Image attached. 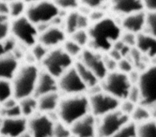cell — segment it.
Returning <instances> with one entry per match:
<instances>
[{
  "instance_id": "3957f363",
  "label": "cell",
  "mask_w": 156,
  "mask_h": 137,
  "mask_svg": "<svg viewBox=\"0 0 156 137\" xmlns=\"http://www.w3.org/2000/svg\"><path fill=\"white\" fill-rule=\"evenodd\" d=\"M40 70L34 63L20 66L11 80L13 96L18 100L34 96Z\"/></svg>"
},
{
  "instance_id": "f5cc1de1",
  "label": "cell",
  "mask_w": 156,
  "mask_h": 137,
  "mask_svg": "<svg viewBox=\"0 0 156 137\" xmlns=\"http://www.w3.org/2000/svg\"><path fill=\"white\" fill-rule=\"evenodd\" d=\"M3 118L0 115V130H1V128L2 127V122H3Z\"/></svg>"
},
{
  "instance_id": "8d00e7d4",
  "label": "cell",
  "mask_w": 156,
  "mask_h": 137,
  "mask_svg": "<svg viewBox=\"0 0 156 137\" xmlns=\"http://www.w3.org/2000/svg\"><path fill=\"white\" fill-rule=\"evenodd\" d=\"M0 115L4 118H13L22 116L19 102L17 105L9 108H3L1 106Z\"/></svg>"
},
{
  "instance_id": "4dcf8cb0",
  "label": "cell",
  "mask_w": 156,
  "mask_h": 137,
  "mask_svg": "<svg viewBox=\"0 0 156 137\" xmlns=\"http://www.w3.org/2000/svg\"><path fill=\"white\" fill-rule=\"evenodd\" d=\"M70 38L77 43L82 47L85 48L88 46L90 41V37L88 32V29H80L70 35Z\"/></svg>"
},
{
  "instance_id": "d6986e66",
  "label": "cell",
  "mask_w": 156,
  "mask_h": 137,
  "mask_svg": "<svg viewBox=\"0 0 156 137\" xmlns=\"http://www.w3.org/2000/svg\"><path fill=\"white\" fill-rule=\"evenodd\" d=\"M111 10L122 16L144 11L143 0H110Z\"/></svg>"
},
{
  "instance_id": "2e32d148",
  "label": "cell",
  "mask_w": 156,
  "mask_h": 137,
  "mask_svg": "<svg viewBox=\"0 0 156 137\" xmlns=\"http://www.w3.org/2000/svg\"><path fill=\"white\" fill-rule=\"evenodd\" d=\"M90 21L88 16L77 10L69 12L63 20L64 30L66 34L71 35L80 29H88Z\"/></svg>"
},
{
  "instance_id": "db71d44e",
  "label": "cell",
  "mask_w": 156,
  "mask_h": 137,
  "mask_svg": "<svg viewBox=\"0 0 156 137\" xmlns=\"http://www.w3.org/2000/svg\"><path fill=\"white\" fill-rule=\"evenodd\" d=\"M1 1H5V2H11V1H13V0H1Z\"/></svg>"
},
{
  "instance_id": "ba28073f",
  "label": "cell",
  "mask_w": 156,
  "mask_h": 137,
  "mask_svg": "<svg viewBox=\"0 0 156 137\" xmlns=\"http://www.w3.org/2000/svg\"><path fill=\"white\" fill-rule=\"evenodd\" d=\"M41 63L43 70L56 79L59 78L74 65V59L62 47L50 49Z\"/></svg>"
},
{
  "instance_id": "f546056e",
  "label": "cell",
  "mask_w": 156,
  "mask_h": 137,
  "mask_svg": "<svg viewBox=\"0 0 156 137\" xmlns=\"http://www.w3.org/2000/svg\"><path fill=\"white\" fill-rule=\"evenodd\" d=\"M30 48V54L32 56L34 61H38L40 63L42 62L50 50L39 42H37Z\"/></svg>"
},
{
  "instance_id": "7c38bea8",
  "label": "cell",
  "mask_w": 156,
  "mask_h": 137,
  "mask_svg": "<svg viewBox=\"0 0 156 137\" xmlns=\"http://www.w3.org/2000/svg\"><path fill=\"white\" fill-rule=\"evenodd\" d=\"M78 60L91 70L101 81L108 73L104 63V55L101 52L88 47L84 48Z\"/></svg>"
},
{
  "instance_id": "bcb514c9",
  "label": "cell",
  "mask_w": 156,
  "mask_h": 137,
  "mask_svg": "<svg viewBox=\"0 0 156 137\" xmlns=\"http://www.w3.org/2000/svg\"><path fill=\"white\" fill-rule=\"evenodd\" d=\"M104 60L105 66L106 67V69L109 72H112L117 70V66H118V61L115 60L114 58H112L108 55H104Z\"/></svg>"
},
{
  "instance_id": "60d3db41",
  "label": "cell",
  "mask_w": 156,
  "mask_h": 137,
  "mask_svg": "<svg viewBox=\"0 0 156 137\" xmlns=\"http://www.w3.org/2000/svg\"><path fill=\"white\" fill-rule=\"evenodd\" d=\"M141 99V92L138 85L137 84L132 85L129 90L127 99L130 100L133 103L137 105L140 104Z\"/></svg>"
},
{
  "instance_id": "7bdbcfd3",
  "label": "cell",
  "mask_w": 156,
  "mask_h": 137,
  "mask_svg": "<svg viewBox=\"0 0 156 137\" xmlns=\"http://www.w3.org/2000/svg\"><path fill=\"white\" fill-rule=\"evenodd\" d=\"M136 104L133 103L130 100L128 99H124L122 101L120 102L119 107V110L125 114L126 115L129 116L131 115L132 112L133 111Z\"/></svg>"
},
{
  "instance_id": "7a4b0ae2",
  "label": "cell",
  "mask_w": 156,
  "mask_h": 137,
  "mask_svg": "<svg viewBox=\"0 0 156 137\" xmlns=\"http://www.w3.org/2000/svg\"><path fill=\"white\" fill-rule=\"evenodd\" d=\"M56 111L58 121L70 127L90 113L88 97L86 94L62 97Z\"/></svg>"
},
{
  "instance_id": "74e56055",
  "label": "cell",
  "mask_w": 156,
  "mask_h": 137,
  "mask_svg": "<svg viewBox=\"0 0 156 137\" xmlns=\"http://www.w3.org/2000/svg\"><path fill=\"white\" fill-rule=\"evenodd\" d=\"M16 41L12 37H9L4 41H0V56L12 54L16 48Z\"/></svg>"
},
{
  "instance_id": "f6af8a7d",
  "label": "cell",
  "mask_w": 156,
  "mask_h": 137,
  "mask_svg": "<svg viewBox=\"0 0 156 137\" xmlns=\"http://www.w3.org/2000/svg\"><path fill=\"white\" fill-rule=\"evenodd\" d=\"M106 16L105 13L100 9L91 10L88 15L90 21V22L92 21L93 23L98 22Z\"/></svg>"
},
{
  "instance_id": "d4e9b609",
  "label": "cell",
  "mask_w": 156,
  "mask_h": 137,
  "mask_svg": "<svg viewBox=\"0 0 156 137\" xmlns=\"http://www.w3.org/2000/svg\"><path fill=\"white\" fill-rule=\"evenodd\" d=\"M22 116L29 119L38 113L37 98L34 96H29L19 100Z\"/></svg>"
},
{
  "instance_id": "5b68a950",
  "label": "cell",
  "mask_w": 156,
  "mask_h": 137,
  "mask_svg": "<svg viewBox=\"0 0 156 137\" xmlns=\"http://www.w3.org/2000/svg\"><path fill=\"white\" fill-rule=\"evenodd\" d=\"M61 10L52 0H41L27 5L25 16L35 26L49 24L60 15Z\"/></svg>"
},
{
  "instance_id": "6f0895ef",
  "label": "cell",
  "mask_w": 156,
  "mask_h": 137,
  "mask_svg": "<svg viewBox=\"0 0 156 137\" xmlns=\"http://www.w3.org/2000/svg\"><path fill=\"white\" fill-rule=\"evenodd\" d=\"M0 110H1V104H0Z\"/></svg>"
},
{
  "instance_id": "e575fe53",
  "label": "cell",
  "mask_w": 156,
  "mask_h": 137,
  "mask_svg": "<svg viewBox=\"0 0 156 137\" xmlns=\"http://www.w3.org/2000/svg\"><path fill=\"white\" fill-rule=\"evenodd\" d=\"M72 135L69 126L58 121L55 122L52 137H70Z\"/></svg>"
},
{
  "instance_id": "603a6c76",
  "label": "cell",
  "mask_w": 156,
  "mask_h": 137,
  "mask_svg": "<svg viewBox=\"0 0 156 137\" xmlns=\"http://www.w3.org/2000/svg\"><path fill=\"white\" fill-rule=\"evenodd\" d=\"M37 98L38 113L49 114L57 111L62 96L58 91L42 95Z\"/></svg>"
},
{
  "instance_id": "5bb4252c",
  "label": "cell",
  "mask_w": 156,
  "mask_h": 137,
  "mask_svg": "<svg viewBox=\"0 0 156 137\" xmlns=\"http://www.w3.org/2000/svg\"><path fill=\"white\" fill-rule=\"evenodd\" d=\"M66 40V33L63 28L50 25L45 30L39 33L38 42L49 49L62 46Z\"/></svg>"
},
{
  "instance_id": "277c9868",
  "label": "cell",
  "mask_w": 156,
  "mask_h": 137,
  "mask_svg": "<svg viewBox=\"0 0 156 137\" xmlns=\"http://www.w3.org/2000/svg\"><path fill=\"white\" fill-rule=\"evenodd\" d=\"M89 91L88 97L90 113L97 118L119 108L121 101L104 91L101 85Z\"/></svg>"
},
{
  "instance_id": "4fadbf2b",
  "label": "cell",
  "mask_w": 156,
  "mask_h": 137,
  "mask_svg": "<svg viewBox=\"0 0 156 137\" xmlns=\"http://www.w3.org/2000/svg\"><path fill=\"white\" fill-rule=\"evenodd\" d=\"M55 122L48 114L38 113L28 119L27 130L33 137H52Z\"/></svg>"
},
{
  "instance_id": "30bf717a",
  "label": "cell",
  "mask_w": 156,
  "mask_h": 137,
  "mask_svg": "<svg viewBox=\"0 0 156 137\" xmlns=\"http://www.w3.org/2000/svg\"><path fill=\"white\" fill-rule=\"evenodd\" d=\"M141 92V104L149 108L156 106V64L147 66L140 72L137 83Z\"/></svg>"
},
{
  "instance_id": "f907efd6",
  "label": "cell",
  "mask_w": 156,
  "mask_h": 137,
  "mask_svg": "<svg viewBox=\"0 0 156 137\" xmlns=\"http://www.w3.org/2000/svg\"><path fill=\"white\" fill-rule=\"evenodd\" d=\"M151 110V113L152 114V118L153 119L156 120V106L152 107V108H149Z\"/></svg>"
},
{
  "instance_id": "b9f144b4",
  "label": "cell",
  "mask_w": 156,
  "mask_h": 137,
  "mask_svg": "<svg viewBox=\"0 0 156 137\" xmlns=\"http://www.w3.org/2000/svg\"><path fill=\"white\" fill-rule=\"evenodd\" d=\"M80 4L91 10L101 9L107 3L110 2V0H80Z\"/></svg>"
},
{
  "instance_id": "52a82bcc",
  "label": "cell",
  "mask_w": 156,
  "mask_h": 137,
  "mask_svg": "<svg viewBox=\"0 0 156 137\" xmlns=\"http://www.w3.org/2000/svg\"><path fill=\"white\" fill-rule=\"evenodd\" d=\"M10 34L16 42L31 47L38 42L39 32L37 26L24 15L10 21Z\"/></svg>"
},
{
  "instance_id": "c3c4849f",
  "label": "cell",
  "mask_w": 156,
  "mask_h": 137,
  "mask_svg": "<svg viewBox=\"0 0 156 137\" xmlns=\"http://www.w3.org/2000/svg\"><path fill=\"white\" fill-rule=\"evenodd\" d=\"M9 2L0 0V15L9 16Z\"/></svg>"
},
{
  "instance_id": "9a60e30c",
  "label": "cell",
  "mask_w": 156,
  "mask_h": 137,
  "mask_svg": "<svg viewBox=\"0 0 156 137\" xmlns=\"http://www.w3.org/2000/svg\"><path fill=\"white\" fill-rule=\"evenodd\" d=\"M98 118L91 113L75 122L69 127L75 137H96Z\"/></svg>"
},
{
  "instance_id": "7dc6e473",
  "label": "cell",
  "mask_w": 156,
  "mask_h": 137,
  "mask_svg": "<svg viewBox=\"0 0 156 137\" xmlns=\"http://www.w3.org/2000/svg\"><path fill=\"white\" fill-rule=\"evenodd\" d=\"M144 10L147 12H156V0H143Z\"/></svg>"
},
{
  "instance_id": "d6a6232c",
  "label": "cell",
  "mask_w": 156,
  "mask_h": 137,
  "mask_svg": "<svg viewBox=\"0 0 156 137\" xmlns=\"http://www.w3.org/2000/svg\"><path fill=\"white\" fill-rule=\"evenodd\" d=\"M144 32L156 37V12H147L146 13Z\"/></svg>"
},
{
  "instance_id": "836d02e7",
  "label": "cell",
  "mask_w": 156,
  "mask_h": 137,
  "mask_svg": "<svg viewBox=\"0 0 156 137\" xmlns=\"http://www.w3.org/2000/svg\"><path fill=\"white\" fill-rule=\"evenodd\" d=\"M60 10L73 11L79 8L80 0H52Z\"/></svg>"
},
{
  "instance_id": "7402d4cb",
  "label": "cell",
  "mask_w": 156,
  "mask_h": 137,
  "mask_svg": "<svg viewBox=\"0 0 156 137\" xmlns=\"http://www.w3.org/2000/svg\"><path fill=\"white\" fill-rule=\"evenodd\" d=\"M20 66L19 60L13 54L0 56V79L11 81Z\"/></svg>"
},
{
  "instance_id": "816d5d0a",
  "label": "cell",
  "mask_w": 156,
  "mask_h": 137,
  "mask_svg": "<svg viewBox=\"0 0 156 137\" xmlns=\"http://www.w3.org/2000/svg\"><path fill=\"white\" fill-rule=\"evenodd\" d=\"M19 137H33L32 136V135L29 133V132L27 130V132H26L25 133H24L23 134H22L21 136H20Z\"/></svg>"
},
{
  "instance_id": "cb8c5ba5",
  "label": "cell",
  "mask_w": 156,
  "mask_h": 137,
  "mask_svg": "<svg viewBox=\"0 0 156 137\" xmlns=\"http://www.w3.org/2000/svg\"><path fill=\"white\" fill-rule=\"evenodd\" d=\"M74 66L80 78L88 88V91L100 85L101 80L91 70L79 60L76 61Z\"/></svg>"
},
{
  "instance_id": "ee69618b",
  "label": "cell",
  "mask_w": 156,
  "mask_h": 137,
  "mask_svg": "<svg viewBox=\"0 0 156 137\" xmlns=\"http://www.w3.org/2000/svg\"><path fill=\"white\" fill-rule=\"evenodd\" d=\"M120 41L131 48L134 47L136 44V35L127 32H122Z\"/></svg>"
},
{
  "instance_id": "9c48e42d",
  "label": "cell",
  "mask_w": 156,
  "mask_h": 137,
  "mask_svg": "<svg viewBox=\"0 0 156 137\" xmlns=\"http://www.w3.org/2000/svg\"><path fill=\"white\" fill-rule=\"evenodd\" d=\"M130 122L119 109L98 118L96 137H113Z\"/></svg>"
},
{
  "instance_id": "484cf974",
  "label": "cell",
  "mask_w": 156,
  "mask_h": 137,
  "mask_svg": "<svg viewBox=\"0 0 156 137\" xmlns=\"http://www.w3.org/2000/svg\"><path fill=\"white\" fill-rule=\"evenodd\" d=\"M152 118L151 109L141 104L136 105L133 111L130 116V121L135 125L143 123Z\"/></svg>"
},
{
  "instance_id": "ffe728a7",
  "label": "cell",
  "mask_w": 156,
  "mask_h": 137,
  "mask_svg": "<svg viewBox=\"0 0 156 137\" xmlns=\"http://www.w3.org/2000/svg\"><path fill=\"white\" fill-rule=\"evenodd\" d=\"M56 91H58L57 79L44 70L40 71L34 96L38 97L42 95Z\"/></svg>"
},
{
  "instance_id": "6da1fadb",
  "label": "cell",
  "mask_w": 156,
  "mask_h": 137,
  "mask_svg": "<svg viewBox=\"0 0 156 137\" xmlns=\"http://www.w3.org/2000/svg\"><path fill=\"white\" fill-rule=\"evenodd\" d=\"M122 32L120 24L116 19L106 16L90 26L88 46L99 52L107 53L120 40Z\"/></svg>"
},
{
  "instance_id": "8fae6325",
  "label": "cell",
  "mask_w": 156,
  "mask_h": 137,
  "mask_svg": "<svg viewBox=\"0 0 156 137\" xmlns=\"http://www.w3.org/2000/svg\"><path fill=\"white\" fill-rule=\"evenodd\" d=\"M57 83L58 92L64 96L84 94L88 91L74 66L58 78Z\"/></svg>"
},
{
  "instance_id": "9f6ffc18",
  "label": "cell",
  "mask_w": 156,
  "mask_h": 137,
  "mask_svg": "<svg viewBox=\"0 0 156 137\" xmlns=\"http://www.w3.org/2000/svg\"><path fill=\"white\" fill-rule=\"evenodd\" d=\"M70 137H75V136H73V135H71V136H70Z\"/></svg>"
},
{
  "instance_id": "f35d334b",
  "label": "cell",
  "mask_w": 156,
  "mask_h": 137,
  "mask_svg": "<svg viewBox=\"0 0 156 137\" xmlns=\"http://www.w3.org/2000/svg\"><path fill=\"white\" fill-rule=\"evenodd\" d=\"M133 69H135V67L133 62L130 59V58L124 57L118 61V71L128 74Z\"/></svg>"
},
{
  "instance_id": "8992f818",
  "label": "cell",
  "mask_w": 156,
  "mask_h": 137,
  "mask_svg": "<svg viewBox=\"0 0 156 137\" xmlns=\"http://www.w3.org/2000/svg\"><path fill=\"white\" fill-rule=\"evenodd\" d=\"M100 85L104 91L120 101L127 98L132 85L128 75L118 70L108 72Z\"/></svg>"
},
{
  "instance_id": "4316f807",
  "label": "cell",
  "mask_w": 156,
  "mask_h": 137,
  "mask_svg": "<svg viewBox=\"0 0 156 137\" xmlns=\"http://www.w3.org/2000/svg\"><path fill=\"white\" fill-rule=\"evenodd\" d=\"M136 137H156V120L151 119L135 125Z\"/></svg>"
},
{
  "instance_id": "44dd1931",
  "label": "cell",
  "mask_w": 156,
  "mask_h": 137,
  "mask_svg": "<svg viewBox=\"0 0 156 137\" xmlns=\"http://www.w3.org/2000/svg\"><path fill=\"white\" fill-rule=\"evenodd\" d=\"M149 60L156 58V37L144 32L136 35L135 46Z\"/></svg>"
},
{
  "instance_id": "83f0119b",
  "label": "cell",
  "mask_w": 156,
  "mask_h": 137,
  "mask_svg": "<svg viewBox=\"0 0 156 137\" xmlns=\"http://www.w3.org/2000/svg\"><path fill=\"white\" fill-rule=\"evenodd\" d=\"M9 4V17L13 19L20 18L25 15L27 5L22 0H13Z\"/></svg>"
},
{
  "instance_id": "f1b7e54d",
  "label": "cell",
  "mask_w": 156,
  "mask_h": 137,
  "mask_svg": "<svg viewBox=\"0 0 156 137\" xmlns=\"http://www.w3.org/2000/svg\"><path fill=\"white\" fill-rule=\"evenodd\" d=\"M62 47L65 52L73 59L75 58H79L83 49H84L71 38L66 40L62 44Z\"/></svg>"
},
{
  "instance_id": "681fc988",
  "label": "cell",
  "mask_w": 156,
  "mask_h": 137,
  "mask_svg": "<svg viewBox=\"0 0 156 137\" xmlns=\"http://www.w3.org/2000/svg\"><path fill=\"white\" fill-rule=\"evenodd\" d=\"M24 2V3L27 5L29 4H34L35 2H37L41 0H22Z\"/></svg>"
},
{
  "instance_id": "ac0fdd59",
  "label": "cell",
  "mask_w": 156,
  "mask_h": 137,
  "mask_svg": "<svg viewBox=\"0 0 156 137\" xmlns=\"http://www.w3.org/2000/svg\"><path fill=\"white\" fill-rule=\"evenodd\" d=\"M146 13L141 11L124 16L119 23L123 32L138 35L144 30Z\"/></svg>"
},
{
  "instance_id": "1f68e13d",
  "label": "cell",
  "mask_w": 156,
  "mask_h": 137,
  "mask_svg": "<svg viewBox=\"0 0 156 137\" xmlns=\"http://www.w3.org/2000/svg\"><path fill=\"white\" fill-rule=\"evenodd\" d=\"M13 96V90L10 80L0 79V104Z\"/></svg>"
},
{
  "instance_id": "e0dca14e",
  "label": "cell",
  "mask_w": 156,
  "mask_h": 137,
  "mask_svg": "<svg viewBox=\"0 0 156 137\" xmlns=\"http://www.w3.org/2000/svg\"><path fill=\"white\" fill-rule=\"evenodd\" d=\"M27 125L28 119L23 116L4 118L0 134L7 137H19L27 131Z\"/></svg>"
},
{
  "instance_id": "d590c367",
  "label": "cell",
  "mask_w": 156,
  "mask_h": 137,
  "mask_svg": "<svg viewBox=\"0 0 156 137\" xmlns=\"http://www.w3.org/2000/svg\"><path fill=\"white\" fill-rule=\"evenodd\" d=\"M10 21L7 16L0 15V41L7 39L10 34Z\"/></svg>"
},
{
  "instance_id": "11a10c76",
  "label": "cell",
  "mask_w": 156,
  "mask_h": 137,
  "mask_svg": "<svg viewBox=\"0 0 156 137\" xmlns=\"http://www.w3.org/2000/svg\"><path fill=\"white\" fill-rule=\"evenodd\" d=\"M0 137H7V136H5V135H3L0 134Z\"/></svg>"
},
{
  "instance_id": "ab89813d",
  "label": "cell",
  "mask_w": 156,
  "mask_h": 137,
  "mask_svg": "<svg viewBox=\"0 0 156 137\" xmlns=\"http://www.w3.org/2000/svg\"><path fill=\"white\" fill-rule=\"evenodd\" d=\"M135 124L131 121L113 137H136Z\"/></svg>"
}]
</instances>
